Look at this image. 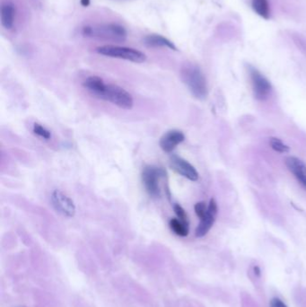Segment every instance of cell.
I'll return each mask as SVG.
<instances>
[{
  "label": "cell",
  "instance_id": "cell-1",
  "mask_svg": "<svg viewBox=\"0 0 306 307\" xmlns=\"http://www.w3.org/2000/svg\"><path fill=\"white\" fill-rule=\"evenodd\" d=\"M181 78L192 95L199 100L208 96V85L200 68L194 65H187L182 68Z\"/></svg>",
  "mask_w": 306,
  "mask_h": 307
},
{
  "label": "cell",
  "instance_id": "cell-2",
  "mask_svg": "<svg viewBox=\"0 0 306 307\" xmlns=\"http://www.w3.org/2000/svg\"><path fill=\"white\" fill-rule=\"evenodd\" d=\"M83 34L88 37L99 38L110 41H123L127 38V31L123 27L117 23L99 24L93 27H85Z\"/></svg>",
  "mask_w": 306,
  "mask_h": 307
},
{
  "label": "cell",
  "instance_id": "cell-3",
  "mask_svg": "<svg viewBox=\"0 0 306 307\" xmlns=\"http://www.w3.org/2000/svg\"><path fill=\"white\" fill-rule=\"evenodd\" d=\"M166 175V172L162 167L155 165H146L142 170L141 179L147 194L152 198H160L162 195L160 183Z\"/></svg>",
  "mask_w": 306,
  "mask_h": 307
},
{
  "label": "cell",
  "instance_id": "cell-4",
  "mask_svg": "<svg viewBox=\"0 0 306 307\" xmlns=\"http://www.w3.org/2000/svg\"><path fill=\"white\" fill-rule=\"evenodd\" d=\"M96 52L104 56L128 60L134 63H143L146 60V56L142 52L128 47L117 45L101 46L98 47Z\"/></svg>",
  "mask_w": 306,
  "mask_h": 307
},
{
  "label": "cell",
  "instance_id": "cell-5",
  "mask_svg": "<svg viewBox=\"0 0 306 307\" xmlns=\"http://www.w3.org/2000/svg\"><path fill=\"white\" fill-rule=\"evenodd\" d=\"M101 99L110 101L112 105H116L122 110L130 111L134 107V99L132 95L122 87L113 84L106 85Z\"/></svg>",
  "mask_w": 306,
  "mask_h": 307
},
{
  "label": "cell",
  "instance_id": "cell-6",
  "mask_svg": "<svg viewBox=\"0 0 306 307\" xmlns=\"http://www.w3.org/2000/svg\"><path fill=\"white\" fill-rule=\"evenodd\" d=\"M50 202L58 213L66 217H75L76 212L75 203L60 190H54L50 195Z\"/></svg>",
  "mask_w": 306,
  "mask_h": 307
},
{
  "label": "cell",
  "instance_id": "cell-7",
  "mask_svg": "<svg viewBox=\"0 0 306 307\" xmlns=\"http://www.w3.org/2000/svg\"><path fill=\"white\" fill-rule=\"evenodd\" d=\"M249 72H250V80H251V84L253 87L255 97L261 101L266 100L267 98L269 97L270 92H271L270 83L256 68L250 67Z\"/></svg>",
  "mask_w": 306,
  "mask_h": 307
},
{
  "label": "cell",
  "instance_id": "cell-8",
  "mask_svg": "<svg viewBox=\"0 0 306 307\" xmlns=\"http://www.w3.org/2000/svg\"><path fill=\"white\" fill-rule=\"evenodd\" d=\"M169 165L174 172L182 176L185 177L188 180L191 182H197L198 180L199 175L194 166L179 156L172 155L169 160Z\"/></svg>",
  "mask_w": 306,
  "mask_h": 307
},
{
  "label": "cell",
  "instance_id": "cell-9",
  "mask_svg": "<svg viewBox=\"0 0 306 307\" xmlns=\"http://www.w3.org/2000/svg\"><path fill=\"white\" fill-rule=\"evenodd\" d=\"M217 213V204L216 200L212 199L209 201L208 212L206 214L205 217H202L200 219L198 227L196 229L195 235L197 237H203L209 232V230L213 226Z\"/></svg>",
  "mask_w": 306,
  "mask_h": 307
},
{
  "label": "cell",
  "instance_id": "cell-10",
  "mask_svg": "<svg viewBox=\"0 0 306 307\" xmlns=\"http://www.w3.org/2000/svg\"><path fill=\"white\" fill-rule=\"evenodd\" d=\"M184 140L185 135L183 134V132L178 130H172L165 132L164 135L161 137L159 145L164 153H172Z\"/></svg>",
  "mask_w": 306,
  "mask_h": 307
},
{
  "label": "cell",
  "instance_id": "cell-11",
  "mask_svg": "<svg viewBox=\"0 0 306 307\" xmlns=\"http://www.w3.org/2000/svg\"><path fill=\"white\" fill-rule=\"evenodd\" d=\"M286 165L288 166V170L294 174L299 184L306 190L305 164L299 158L289 157L286 159Z\"/></svg>",
  "mask_w": 306,
  "mask_h": 307
},
{
  "label": "cell",
  "instance_id": "cell-12",
  "mask_svg": "<svg viewBox=\"0 0 306 307\" xmlns=\"http://www.w3.org/2000/svg\"><path fill=\"white\" fill-rule=\"evenodd\" d=\"M106 85L107 84H105L104 79L97 75L88 76L83 83V86L86 90L89 91L91 94L99 99H101V95L105 92Z\"/></svg>",
  "mask_w": 306,
  "mask_h": 307
},
{
  "label": "cell",
  "instance_id": "cell-13",
  "mask_svg": "<svg viewBox=\"0 0 306 307\" xmlns=\"http://www.w3.org/2000/svg\"><path fill=\"white\" fill-rule=\"evenodd\" d=\"M144 43L148 47H165L172 50H177V47L172 41L159 34H150L144 39Z\"/></svg>",
  "mask_w": 306,
  "mask_h": 307
},
{
  "label": "cell",
  "instance_id": "cell-14",
  "mask_svg": "<svg viewBox=\"0 0 306 307\" xmlns=\"http://www.w3.org/2000/svg\"><path fill=\"white\" fill-rule=\"evenodd\" d=\"M15 22V9L10 3H5L1 8V23L5 29L10 30Z\"/></svg>",
  "mask_w": 306,
  "mask_h": 307
},
{
  "label": "cell",
  "instance_id": "cell-15",
  "mask_svg": "<svg viewBox=\"0 0 306 307\" xmlns=\"http://www.w3.org/2000/svg\"><path fill=\"white\" fill-rule=\"evenodd\" d=\"M252 9L254 12L260 15L262 18L268 20L270 15V9H269V0H252Z\"/></svg>",
  "mask_w": 306,
  "mask_h": 307
},
{
  "label": "cell",
  "instance_id": "cell-16",
  "mask_svg": "<svg viewBox=\"0 0 306 307\" xmlns=\"http://www.w3.org/2000/svg\"><path fill=\"white\" fill-rule=\"evenodd\" d=\"M170 228L177 236L185 237L189 235V225L181 221L178 218H172L169 222Z\"/></svg>",
  "mask_w": 306,
  "mask_h": 307
},
{
  "label": "cell",
  "instance_id": "cell-17",
  "mask_svg": "<svg viewBox=\"0 0 306 307\" xmlns=\"http://www.w3.org/2000/svg\"><path fill=\"white\" fill-rule=\"evenodd\" d=\"M269 145L272 147V149L278 153H288L290 150L289 146H287L279 139H276V138H271L269 139Z\"/></svg>",
  "mask_w": 306,
  "mask_h": 307
},
{
  "label": "cell",
  "instance_id": "cell-18",
  "mask_svg": "<svg viewBox=\"0 0 306 307\" xmlns=\"http://www.w3.org/2000/svg\"><path fill=\"white\" fill-rule=\"evenodd\" d=\"M33 131H34L35 135H37L38 137H40V138L45 139V140H49V139H52L50 131L43 127L41 124L34 123Z\"/></svg>",
  "mask_w": 306,
  "mask_h": 307
},
{
  "label": "cell",
  "instance_id": "cell-19",
  "mask_svg": "<svg viewBox=\"0 0 306 307\" xmlns=\"http://www.w3.org/2000/svg\"><path fill=\"white\" fill-rule=\"evenodd\" d=\"M173 210H174V213L176 214L178 219H180L183 223H185L187 225H189V217H188L186 211L184 210L183 207L179 205V204H175L173 206Z\"/></svg>",
  "mask_w": 306,
  "mask_h": 307
},
{
  "label": "cell",
  "instance_id": "cell-20",
  "mask_svg": "<svg viewBox=\"0 0 306 307\" xmlns=\"http://www.w3.org/2000/svg\"><path fill=\"white\" fill-rule=\"evenodd\" d=\"M195 213L199 217V219H201L202 217L206 216V214L208 212V207L206 206L205 202H198L194 207Z\"/></svg>",
  "mask_w": 306,
  "mask_h": 307
},
{
  "label": "cell",
  "instance_id": "cell-21",
  "mask_svg": "<svg viewBox=\"0 0 306 307\" xmlns=\"http://www.w3.org/2000/svg\"><path fill=\"white\" fill-rule=\"evenodd\" d=\"M269 307H288V305L282 300L279 299V298L274 297V298L270 300Z\"/></svg>",
  "mask_w": 306,
  "mask_h": 307
},
{
  "label": "cell",
  "instance_id": "cell-22",
  "mask_svg": "<svg viewBox=\"0 0 306 307\" xmlns=\"http://www.w3.org/2000/svg\"><path fill=\"white\" fill-rule=\"evenodd\" d=\"M261 272H262V270H261V269H260V267H254V273L256 274L258 277H260V276H261Z\"/></svg>",
  "mask_w": 306,
  "mask_h": 307
},
{
  "label": "cell",
  "instance_id": "cell-23",
  "mask_svg": "<svg viewBox=\"0 0 306 307\" xmlns=\"http://www.w3.org/2000/svg\"><path fill=\"white\" fill-rule=\"evenodd\" d=\"M80 3L82 5L83 7L87 8L90 5V0H80Z\"/></svg>",
  "mask_w": 306,
  "mask_h": 307
}]
</instances>
